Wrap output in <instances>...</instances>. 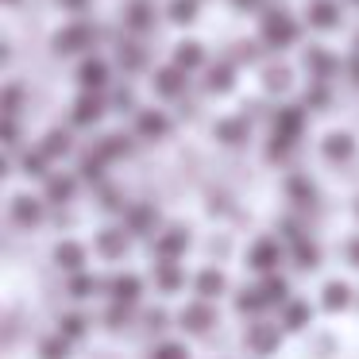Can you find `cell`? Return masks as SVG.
Returning a JSON list of instances; mask_svg holds the SVG:
<instances>
[{"label": "cell", "mask_w": 359, "mask_h": 359, "mask_svg": "<svg viewBox=\"0 0 359 359\" xmlns=\"http://www.w3.org/2000/svg\"><path fill=\"white\" fill-rule=\"evenodd\" d=\"M212 325H217V313H212L209 302H194V305L182 309V328H186V332L201 336V332H209Z\"/></svg>", "instance_id": "obj_1"}, {"label": "cell", "mask_w": 359, "mask_h": 359, "mask_svg": "<svg viewBox=\"0 0 359 359\" xmlns=\"http://www.w3.org/2000/svg\"><path fill=\"white\" fill-rule=\"evenodd\" d=\"M263 35H266V43H274V47H286V43H294L297 27L290 24L282 12H271V16L263 20Z\"/></svg>", "instance_id": "obj_2"}, {"label": "cell", "mask_w": 359, "mask_h": 359, "mask_svg": "<svg viewBox=\"0 0 359 359\" xmlns=\"http://www.w3.org/2000/svg\"><path fill=\"white\" fill-rule=\"evenodd\" d=\"M302 124H305V112L302 109H282L278 116H274V140L294 143L297 135H302Z\"/></svg>", "instance_id": "obj_3"}, {"label": "cell", "mask_w": 359, "mask_h": 359, "mask_svg": "<svg viewBox=\"0 0 359 359\" xmlns=\"http://www.w3.org/2000/svg\"><path fill=\"white\" fill-rule=\"evenodd\" d=\"M248 348L255 355H271L278 348V325H251L248 328Z\"/></svg>", "instance_id": "obj_4"}, {"label": "cell", "mask_w": 359, "mask_h": 359, "mask_svg": "<svg viewBox=\"0 0 359 359\" xmlns=\"http://www.w3.org/2000/svg\"><path fill=\"white\" fill-rule=\"evenodd\" d=\"M104 286H109L112 302H124V305H132L135 297H140L143 282L135 278V274H116V278H109V282H104Z\"/></svg>", "instance_id": "obj_5"}, {"label": "cell", "mask_w": 359, "mask_h": 359, "mask_svg": "<svg viewBox=\"0 0 359 359\" xmlns=\"http://www.w3.org/2000/svg\"><path fill=\"white\" fill-rule=\"evenodd\" d=\"M282 259V248H278V240H259L255 248H251V266L255 271H274V263Z\"/></svg>", "instance_id": "obj_6"}, {"label": "cell", "mask_w": 359, "mask_h": 359, "mask_svg": "<svg viewBox=\"0 0 359 359\" xmlns=\"http://www.w3.org/2000/svg\"><path fill=\"white\" fill-rule=\"evenodd\" d=\"M155 282L163 294H174V290H182V282H186V274L178 271V263L174 259H158L155 263Z\"/></svg>", "instance_id": "obj_7"}, {"label": "cell", "mask_w": 359, "mask_h": 359, "mask_svg": "<svg viewBox=\"0 0 359 359\" xmlns=\"http://www.w3.org/2000/svg\"><path fill=\"white\" fill-rule=\"evenodd\" d=\"M186 243H189V236L182 232V228H170L166 236H158V240H155V255L158 259H178L182 251H186Z\"/></svg>", "instance_id": "obj_8"}, {"label": "cell", "mask_w": 359, "mask_h": 359, "mask_svg": "<svg viewBox=\"0 0 359 359\" xmlns=\"http://www.w3.org/2000/svg\"><path fill=\"white\" fill-rule=\"evenodd\" d=\"M155 224H158V212L151 209V205H135V209L128 212V232H135V236H151Z\"/></svg>", "instance_id": "obj_9"}, {"label": "cell", "mask_w": 359, "mask_h": 359, "mask_svg": "<svg viewBox=\"0 0 359 359\" xmlns=\"http://www.w3.org/2000/svg\"><path fill=\"white\" fill-rule=\"evenodd\" d=\"M12 220L24 224V228H35L43 220V205L32 201V197H16V201H12Z\"/></svg>", "instance_id": "obj_10"}, {"label": "cell", "mask_w": 359, "mask_h": 359, "mask_svg": "<svg viewBox=\"0 0 359 359\" xmlns=\"http://www.w3.org/2000/svg\"><path fill=\"white\" fill-rule=\"evenodd\" d=\"M224 274L220 271H201L197 274V282H194V290H197V297H201V302H212V297H220L224 294Z\"/></svg>", "instance_id": "obj_11"}, {"label": "cell", "mask_w": 359, "mask_h": 359, "mask_svg": "<svg viewBox=\"0 0 359 359\" xmlns=\"http://www.w3.org/2000/svg\"><path fill=\"white\" fill-rule=\"evenodd\" d=\"M97 251H101L104 259H120L128 251V236L120 232V228H109V232L97 236Z\"/></svg>", "instance_id": "obj_12"}, {"label": "cell", "mask_w": 359, "mask_h": 359, "mask_svg": "<svg viewBox=\"0 0 359 359\" xmlns=\"http://www.w3.org/2000/svg\"><path fill=\"white\" fill-rule=\"evenodd\" d=\"M101 112H104V104H101V97L97 93H86L78 104H74V124H93V120H101Z\"/></svg>", "instance_id": "obj_13"}, {"label": "cell", "mask_w": 359, "mask_h": 359, "mask_svg": "<svg viewBox=\"0 0 359 359\" xmlns=\"http://www.w3.org/2000/svg\"><path fill=\"white\" fill-rule=\"evenodd\" d=\"M55 263L62 266V271H81V263H86V248H81V243H58Z\"/></svg>", "instance_id": "obj_14"}, {"label": "cell", "mask_w": 359, "mask_h": 359, "mask_svg": "<svg viewBox=\"0 0 359 359\" xmlns=\"http://www.w3.org/2000/svg\"><path fill=\"white\" fill-rule=\"evenodd\" d=\"M351 151H355V143H351V135H344V132H332L325 140V158H332V163H344Z\"/></svg>", "instance_id": "obj_15"}, {"label": "cell", "mask_w": 359, "mask_h": 359, "mask_svg": "<svg viewBox=\"0 0 359 359\" xmlns=\"http://www.w3.org/2000/svg\"><path fill=\"white\" fill-rule=\"evenodd\" d=\"M135 128H140V135H147V140H158V135H166V116L163 112H140V120H135Z\"/></svg>", "instance_id": "obj_16"}, {"label": "cell", "mask_w": 359, "mask_h": 359, "mask_svg": "<svg viewBox=\"0 0 359 359\" xmlns=\"http://www.w3.org/2000/svg\"><path fill=\"white\" fill-rule=\"evenodd\" d=\"M294 263L302 266V271H313V266L320 263V248L313 240H294Z\"/></svg>", "instance_id": "obj_17"}, {"label": "cell", "mask_w": 359, "mask_h": 359, "mask_svg": "<svg viewBox=\"0 0 359 359\" xmlns=\"http://www.w3.org/2000/svg\"><path fill=\"white\" fill-rule=\"evenodd\" d=\"M259 290H263L266 305H274V302H286V297H290V282L282 278V274H266V278H263V286H259Z\"/></svg>", "instance_id": "obj_18"}, {"label": "cell", "mask_w": 359, "mask_h": 359, "mask_svg": "<svg viewBox=\"0 0 359 359\" xmlns=\"http://www.w3.org/2000/svg\"><path fill=\"white\" fill-rule=\"evenodd\" d=\"M89 328V320L81 317V313H66L62 320H58V336H66V340H81Z\"/></svg>", "instance_id": "obj_19"}, {"label": "cell", "mask_w": 359, "mask_h": 359, "mask_svg": "<svg viewBox=\"0 0 359 359\" xmlns=\"http://www.w3.org/2000/svg\"><path fill=\"white\" fill-rule=\"evenodd\" d=\"M309 317H313V309H309L305 302H290V305H286V320H282V325H286L290 332H297V328L309 325Z\"/></svg>", "instance_id": "obj_20"}, {"label": "cell", "mask_w": 359, "mask_h": 359, "mask_svg": "<svg viewBox=\"0 0 359 359\" xmlns=\"http://www.w3.org/2000/svg\"><path fill=\"white\" fill-rule=\"evenodd\" d=\"M201 58H205V50L197 47V43H182L178 55H174V66H178V70H194V66H201Z\"/></svg>", "instance_id": "obj_21"}, {"label": "cell", "mask_w": 359, "mask_h": 359, "mask_svg": "<svg viewBox=\"0 0 359 359\" xmlns=\"http://www.w3.org/2000/svg\"><path fill=\"white\" fill-rule=\"evenodd\" d=\"M348 297H351V290H348V282H328L325 286V309H344L348 305Z\"/></svg>", "instance_id": "obj_22"}, {"label": "cell", "mask_w": 359, "mask_h": 359, "mask_svg": "<svg viewBox=\"0 0 359 359\" xmlns=\"http://www.w3.org/2000/svg\"><path fill=\"white\" fill-rule=\"evenodd\" d=\"M74 197V178H47V201L62 205Z\"/></svg>", "instance_id": "obj_23"}, {"label": "cell", "mask_w": 359, "mask_h": 359, "mask_svg": "<svg viewBox=\"0 0 359 359\" xmlns=\"http://www.w3.org/2000/svg\"><path fill=\"white\" fill-rule=\"evenodd\" d=\"M39 355L43 359H66L70 355V340H66V336H47V340L39 344Z\"/></svg>", "instance_id": "obj_24"}, {"label": "cell", "mask_w": 359, "mask_h": 359, "mask_svg": "<svg viewBox=\"0 0 359 359\" xmlns=\"http://www.w3.org/2000/svg\"><path fill=\"white\" fill-rule=\"evenodd\" d=\"M97 155H101V158H120V155H128V140H124V135H104V140L97 143Z\"/></svg>", "instance_id": "obj_25"}, {"label": "cell", "mask_w": 359, "mask_h": 359, "mask_svg": "<svg viewBox=\"0 0 359 359\" xmlns=\"http://www.w3.org/2000/svg\"><path fill=\"white\" fill-rule=\"evenodd\" d=\"M81 86H86L89 93H97V89L104 86V66L97 62V58H93V62H86V66H81Z\"/></svg>", "instance_id": "obj_26"}, {"label": "cell", "mask_w": 359, "mask_h": 359, "mask_svg": "<svg viewBox=\"0 0 359 359\" xmlns=\"http://www.w3.org/2000/svg\"><path fill=\"white\" fill-rule=\"evenodd\" d=\"M217 135L224 143H240V140H248V124L243 120H224V124H217Z\"/></svg>", "instance_id": "obj_27"}, {"label": "cell", "mask_w": 359, "mask_h": 359, "mask_svg": "<svg viewBox=\"0 0 359 359\" xmlns=\"http://www.w3.org/2000/svg\"><path fill=\"white\" fill-rule=\"evenodd\" d=\"M70 151V135L66 132H50L47 140H43V155L47 158H58V155H66Z\"/></svg>", "instance_id": "obj_28"}, {"label": "cell", "mask_w": 359, "mask_h": 359, "mask_svg": "<svg viewBox=\"0 0 359 359\" xmlns=\"http://www.w3.org/2000/svg\"><path fill=\"white\" fill-rule=\"evenodd\" d=\"M309 20H313L317 27H328V24L336 20V4H332V0H317V4L309 8Z\"/></svg>", "instance_id": "obj_29"}, {"label": "cell", "mask_w": 359, "mask_h": 359, "mask_svg": "<svg viewBox=\"0 0 359 359\" xmlns=\"http://www.w3.org/2000/svg\"><path fill=\"white\" fill-rule=\"evenodd\" d=\"M263 305H266L263 290H243V294L236 297V309H240V313H259Z\"/></svg>", "instance_id": "obj_30"}, {"label": "cell", "mask_w": 359, "mask_h": 359, "mask_svg": "<svg viewBox=\"0 0 359 359\" xmlns=\"http://www.w3.org/2000/svg\"><path fill=\"white\" fill-rule=\"evenodd\" d=\"M305 62L313 66V74H317V78H328V74L336 70L332 55H325V50H309V55H305Z\"/></svg>", "instance_id": "obj_31"}, {"label": "cell", "mask_w": 359, "mask_h": 359, "mask_svg": "<svg viewBox=\"0 0 359 359\" xmlns=\"http://www.w3.org/2000/svg\"><path fill=\"white\" fill-rule=\"evenodd\" d=\"M97 286H101V282H97V278H89V274H74V278H70V286H66V294H70V297H89Z\"/></svg>", "instance_id": "obj_32"}, {"label": "cell", "mask_w": 359, "mask_h": 359, "mask_svg": "<svg viewBox=\"0 0 359 359\" xmlns=\"http://www.w3.org/2000/svg\"><path fill=\"white\" fill-rule=\"evenodd\" d=\"M155 86L163 89L166 97H178V93H182V78H178V70H163V74L155 78Z\"/></svg>", "instance_id": "obj_33"}, {"label": "cell", "mask_w": 359, "mask_h": 359, "mask_svg": "<svg viewBox=\"0 0 359 359\" xmlns=\"http://www.w3.org/2000/svg\"><path fill=\"white\" fill-rule=\"evenodd\" d=\"M101 166H104V158L101 155H97V151H89V155L86 158H81V178H89V182H97V178H101Z\"/></svg>", "instance_id": "obj_34"}, {"label": "cell", "mask_w": 359, "mask_h": 359, "mask_svg": "<svg viewBox=\"0 0 359 359\" xmlns=\"http://www.w3.org/2000/svg\"><path fill=\"white\" fill-rule=\"evenodd\" d=\"M24 174H35V178L47 174V155H43V151H27L24 155Z\"/></svg>", "instance_id": "obj_35"}, {"label": "cell", "mask_w": 359, "mask_h": 359, "mask_svg": "<svg viewBox=\"0 0 359 359\" xmlns=\"http://www.w3.org/2000/svg\"><path fill=\"white\" fill-rule=\"evenodd\" d=\"M81 43H89V27H70V35L58 39V50H78Z\"/></svg>", "instance_id": "obj_36"}, {"label": "cell", "mask_w": 359, "mask_h": 359, "mask_svg": "<svg viewBox=\"0 0 359 359\" xmlns=\"http://www.w3.org/2000/svg\"><path fill=\"white\" fill-rule=\"evenodd\" d=\"M290 197L294 201H313V182H305V178H290Z\"/></svg>", "instance_id": "obj_37"}, {"label": "cell", "mask_w": 359, "mask_h": 359, "mask_svg": "<svg viewBox=\"0 0 359 359\" xmlns=\"http://www.w3.org/2000/svg\"><path fill=\"white\" fill-rule=\"evenodd\" d=\"M209 86L220 89V93H224V89H232V66H220V70H212V74H209Z\"/></svg>", "instance_id": "obj_38"}, {"label": "cell", "mask_w": 359, "mask_h": 359, "mask_svg": "<svg viewBox=\"0 0 359 359\" xmlns=\"http://www.w3.org/2000/svg\"><path fill=\"white\" fill-rule=\"evenodd\" d=\"M104 320H109V328H124L128 325V305L124 302H112V309H109V317H104Z\"/></svg>", "instance_id": "obj_39"}, {"label": "cell", "mask_w": 359, "mask_h": 359, "mask_svg": "<svg viewBox=\"0 0 359 359\" xmlns=\"http://www.w3.org/2000/svg\"><path fill=\"white\" fill-rule=\"evenodd\" d=\"M151 359H189V351L182 348V344H163V348H155Z\"/></svg>", "instance_id": "obj_40"}, {"label": "cell", "mask_w": 359, "mask_h": 359, "mask_svg": "<svg viewBox=\"0 0 359 359\" xmlns=\"http://www.w3.org/2000/svg\"><path fill=\"white\" fill-rule=\"evenodd\" d=\"M194 12H197L194 0H178V4H174V20H178V24L182 20H194Z\"/></svg>", "instance_id": "obj_41"}, {"label": "cell", "mask_w": 359, "mask_h": 359, "mask_svg": "<svg viewBox=\"0 0 359 359\" xmlns=\"http://www.w3.org/2000/svg\"><path fill=\"white\" fill-rule=\"evenodd\" d=\"M286 70H274V74H266V86H271V89H282V86H286Z\"/></svg>", "instance_id": "obj_42"}, {"label": "cell", "mask_w": 359, "mask_h": 359, "mask_svg": "<svg viewBox=\"0 0 359 359\" xmlns=\"http://www.w3.org/2000/svg\"><path fill=\"white\" fill-rule=\"evenodd\" d=\"M147 325H151V328H166V313H163V309H151V313H147Z\"/></svg>", "instance_id": "obj_43"}, {"label": "cell", "mask_w": 359, "mask_h": 359, "mask_svg": "<svg viewBox=\"0 0 359 359\" xmlns=\"http://www.w3.org/2000/svg\"><path fill=\"white\" fill-rule=\"evenodd\" d=\"M313 104H317V109H320V104H328V97H325V89H320V86L313 89Z\"/></svg>", "instance_id": "obj_44"}, {"label": "cell", "mask_w": 359, "mask_h": 359, "mask_svg": "<svg viewBox=\"0 0 359 359\" xmlns=\"http://www.w3.org/2000/svg\"><path fill=\"white\" fill-rule=\"evenodd\" d=\"M348 255H351V263L359 266V240H355V243H351V248H348Z\"/></svg>", "instance_id": "obj_45"}, {"label": "cell", "mask_w": 359, "mask_h": 359, "mask_svg": "<svg viewBox=\"0 0 359 359\" xmlns=\"http://www.w3.org/2000/svg\"><path fill=\"white\" fill-rule=\"evenodd\" d=\"M259 0H236V8H255Z\"/></svg>", "instance_id": "obj_46"}, {"label": "cell", "mask_w": 359, "mask_h": 359, "mask_svg": "<svg viewBox=\"0 0 359 359\" xmlns=\"http://www.w3.org/2000/svg\"><path fill=\"white\" fill-rule=\"evenodd\" d=\"M66 8H81V4H86V0H62Z\"/></svg>", "instance_id": "obj_47"}, {"label": "cell", "mask_w": 359, "mask_h": 359, "mask_svg": "<svg viewBox=\"0 0 359 359\" xmlns=\"http://www.w3.org/2000/svg\"><path fill=\"white\" fill-rule=\"evenodd\" d=\"M8 4H16V0H8Z\"/></svg>", "instance_id": "obj_48"}]
</instances>
